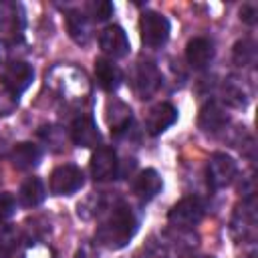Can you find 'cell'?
I'll return each instance as SVG.
<instances>
[{"instance_id": "6da1fadb", "label": "cell", "mask_w": 258, "mask_h": 258, "mask_svg": "<svg viewBox=\"0 0 258 258\" xmlns=\"http://www.w3.org/2000/svg\"><path fill=\"white\" fill-rule=\"evenodd\" d=\"M137 232V220L129 206L117 204L109 210L107 218L97 226V242L109 250H119L129 244Z\"/></svg>"}, {"instance_id": "7a4b0ae2", "label": "cell", "mask_w": 258, "mask_h": 258, "mask_svg": "<svg viewBox=\"0 0 258 258\" xmlns=\"http://www.w3.org/2000/svg\"><path fill=\"white\" fill-rule=\"evenodd\" d=\"M169 30H171L169 20L159 12L147 10L139 18V36H141V42L149 48L163 46L169 38Z\"/></svg>"}, {"instance_id": "3957f363", "label": "cell", "mask_w": 258, "mask_h": 258, "mask_svg": "<svg viewBox=\"0 0 258 258\" xmlns=\"http://www.w3.org/2000/svg\"><path fill=\"white\" fill-rule=\"evenodd\" d=\"M236 171H238V165H236L234 157L228 155V153L218 151L208 159V165H206L208 185L212 189H222V187H226L234 181Z\"/></svg>"}, {"instance_id": "277c9868", "label": "cell", "mask_w": 258, "mask_h": 258, "mask_svg": "<svg viewBox=\"0 0 258 258\" xmlns=\"http://www.w3.org/2000/svg\"><path fill=\"white\" fill-rule=\"evenodd\" d=\"M32 79H34V69L24 60H12L10 64L0 69V81L4 89L16 99L30 87Z\"/></svg>"}, {"instance_id": "5b68a950", "label": "cell", "mask_w": 258, "mask_h": 258, "mask_svg": "<svg viewBox=\"0 0 258 258\" xmlns=\"http://www.w3.org/2000/svg\"><path fill=\"white\" fill-rule=\"evenodd\" d=\"M204 218V204L196 196H187L179 200L167 214V220L175 228H194Z\"/></svg>"}, {"instance_id": "8992f818", "label": "cell", "mask_w": 258, "mask_h": 258, "mask_svg": "<svg viewBox=\"0 0 258 258\" xmlns=\"http://www.w3.org/2000/svg\"><path fill=\"white\" fill-rule=\"evenodd\" d=\"M85 183V175L81 171V167H77L75 163H64L58 165L52 173H50V191L54 196H71L75 191H79Z\"/></svg>"}, {"instance_id": "52a82bcc", "label": "cell", "mask_w": 258, "mask_h": 258, "mask_svg": "<svg viewBox=\"0 0 258 258\" xmlns=\"http://www.w3.org/2000/svg\"><path fill=\"white\" fill-rule=\"evenodd\" d=\"M91 173L95 181H109L119 175V159L113 147L101 145L91 157Z\"/></svg>"}, {"instance_id": "ba28073f", "label": "cell", "mask_w": 258, "mask_h": 258, "mask_svg": "<svg viewBox=\"0 0 258 258\" xmlns=\"http://www.w3.org/2000/svg\"><path fill=\"white\" fill-rule=\"evenodd\" d=\"M99 46L101 50L109 56V58H123L127 56L129 52V38H127V32L117 26V24H111L107 26L101 34H99Z\"/></svg>"}, {"instance_id": "9c48e42d", "label": "cell", "mask_w": 258, "mask_h": 258, "mask_svg": "<svg viewBox=\"0 0 258 258\" xmlns=\"http://www.w3.org/2000/svg\"><path fill=\"white\" fill-rule=\"evenodd\" d=\"M161 83V75L155 69L153 62H139L135 75H133V89L139 99H149Z\"/></svg>"}, {"instance_id": "30bf717a", "label": "cell", "mask_w": 258, "mask_h": 258, "mask_svg": "<svg viewBox=\"0 0 258 258\" xmlns=\"http://www.w3.org/2000/svg\"><path fill=\"white\" fill-rule=\"evenodd\" d=\"M177 121V109L171 103H157L145 117V129L149 135H159Z\"/></svg>"}, {"instance_id": "8fae6325", "label": "cell", "mask_w": 258, "mask_h": 258, "mask_svg": "<svg viewBox=\"0 0 258 258\" xmlns=\"http://www.w3.org/2000/svg\"><path fill=\"white\" fill-rule=\"evenodd\" d=\"M228 125V113L226 109L216 103V101H208L198 115V127L204 133H218Z\"/></svg>"}, {"instance_id": "7c38bea8", "label": "cell", "mask_w": 258, "mask_h": 258, "mask_svg": "<svg viewBox=\"0 0 258 258\" xmlns=\"http://www.w3.org/2000/svg\"><path fill=\"white\" fill-rule=\"evenodd\" d=\"M185 58L191 69H206L214 58V42L204 36H196L185 46Z\"/></svg>"}, {"instance_id": "4fadbf2b", "label": "cell", "mask_w": 258, "mask_h": 258, "mask_svg": "<svg viewBox=\"0 0 258 258\" xmlns=\"http://www.w3.org/2000/svg\"><path fill=\"white\" fill-rule=\"evenodd\" d=\"M71 137H73L75 145H79V147H97L101 143V133H99L93 117H89V115L79 117L73 123Z\"/></svg>"}, {"instance_id": "5bb4252c", "label": "cell", "mask_w": 258, "mask_h": 258, "mask_svg": "<svg viewBox=\"0 0 258 258\" xmlns=\"http://www.w3.org/2000/svg\"><path fill=\"white\" fill-rule=\"evenodd\" d=\"M95 77H97L99 87L107 93H113L123 81L121 69L109 58H97L95 60Z\"/></svg>"}, {"instance_id": "9a60e30c", "label": "cell", "mask_w": 258, "mask_h": 258, "mask_svg": "<svg viewBox=\"0 0 258 258\" xmlns=\"http://www.w3.org/2000/svg\"><path fill=\"white\" fill-rule=\"evenodd\" d=\"M161 187H163V183L155 169H143L133 181V194L141 202H151L161 191Z\"/></svg>"}, {"instance_id": "2e32d148", "label": "cell", "mask_w": 258, "mask_h": 258, "mask_svg": "<svg viewBox=\"0 0 258 258\" xmlns=\"http://www.w3.org/2000/svg\"><path fill=\"white\" fill-rule=\"evenodd\" d=\"M40 157H42V151L38 145L30 143V141H22V143H16L10 151V161L16 169H30V167H36L40 163Z\"/></svg>"}, {"instance_id": "e0dca14e", "label": "cell", "mask_w": 258, "mask_h": 258, "mask_svg": "<svg viewBox=\"0 0 258 258\" xmlns=\"http://www.w3.org/2000/svg\"><path fill=\"white\" fill-rule=\"evenodd\" d=\"M24 28V12L16 2H0V32H20Z\"/></svg>"}, {"instance_id": "ac0fdd59", "label": "cell", "mask_w": 258, "mask_h": 258, "mask_svg": "<svg viewBox=\"0 0 258 258\" xmlns=\"http://www.w3.org/2000/svg\"><path fill=\"white\" fill-rule=\"evenodd\" d=\"M67 28L77 44H87L91 40V24L83 12H67Z\"/></svg>"}, {"instance_id": "d6986e66", "label": "cell", "mask_w": 258, "mask_h": 258, "mask_svg": "<svg viewBox=\"0 0 258 258\" xmlns=\"http://www.w3.org/2000/svg\"><path fill=\"white\" fill-rule=\"evenodd\" d=\"M44 200V185L38 177H28L18 189V202L24 208H34Z\"/></svg>"}, {"instance_id": "ffe728a7", "label": "cell", "mask_w": 258, "mask_h": 258, "mask_svg": "<svg viewBox=\"0 0 258 258\" xmlns=\"http://www.w3.org/2000/svg\"><path fill=\"white\" fill-rule=\"evenodd\" d=\"M254 60H256V44L248 38L238 40L234 44V62L240 67H246V64H252Z\"/></svg>"}, {"instance_id": "44dd1931", "label": "cell", "mask_w": 258, "mask_h": 258, "mask_svg": "<svg viewBox=\"0 0 258 258\" xmlns=\"http://www.w3.org/2000/svg\"><path fill=\"white\" fill-rule=\"evenodd\" d=\"M87 16L95 22H105L113 16V4L109 0H91L87 4Z\"/></svg>"}, {"instance_id": "7402d4cb", "label": "cell", "mask_w": 258, "mask_h": 258, "mask_svg": "<svg viewBox=\"0 0 258 258\" xmlns=\"http://www.w3.org/2000/svg\"><path fill=\"white\" fill-rule=\"evenodd\" d=\"M16 210V200L8 191H0V222L8 220Z\"/></svg>"}, {"instance_id": "603a6c76", "label": "cell", "mask_w": 258, "mask_h": 258, "mask_svg": "<svg viewBox=\"0 0 258 258\" xmlns=\"http://www.w3.org/2000/svg\"><path fill=\"white\" fill-rule=\"evenodd\" d=\"M256 16H258V8H256L254 4H246V6H242V10H240V18H242L246 24H254V22H256Z\"/></svg>"}, {"instance_id": "cb8c5ba5", "label": "cell", "mask_w": 258, "mask_h": 258, "mask_svg": "<svg viewBox=\"0 0 258 258\" xmlns=\"http://www.w3.org/2000/svg\"><path fill=\"white\" fill-rule=\"evenodd\" d=\"M10 54H12L10 44H8L6 40H0V69H4L6 64H10V62H12Z\"/></svg>"}, {"instance_id": "d4e9b609", "label": "cell", "mask_w": 258, "mask_h": 258, "mask_svg": "<svg viewBox=\"0 0 258 258\" xmlns=\"http://www.w3.org/2000/svg\"><path fill=\"white\" fill-rule=\"evenodd\" d=\"M200 258H212V256H200Z\"/></svg>"}]
</instances>
